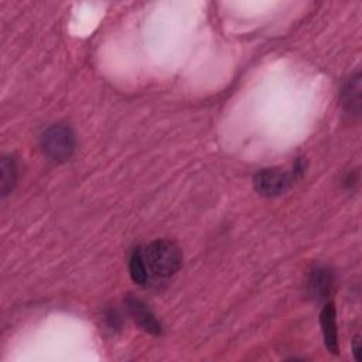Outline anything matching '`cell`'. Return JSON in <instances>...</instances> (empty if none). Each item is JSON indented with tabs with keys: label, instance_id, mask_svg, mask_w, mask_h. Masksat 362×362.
Masks as SVG:
<instances>
[{
	"label": "cell",
	"instance_id": "obj_1",
	"mask_svg": "<svg viewBox=\"0 0 362 362\" xmlns=\"http://www.w3.org/2000/svg\"><path fill=\"white\" fill-rule=\"evenodd\" d=\"M181 266V252L170 240H154L136 247L129 260V272L134 283L156 287L170 279Z\"/></svg>",
	"mask_w": 362,
	"mask_h": 362
},
{
	"label": "cell",
	"instance_id": "obj_2",
	"mask_svg": "<svg viewBox=\"0 0 362 362\" xmlns=\"http://www.w3.org/2000/svg\"><path fill=\"white\" fill-rule=\"evenodd\" d=\"M41 150L55 163L66 161L75 150L74 132L64 124H54L41 136Z\"/></svg>",
	"mask_w": 362,
	"mask_h": 362
},
{
	"label": "cell",
	"instance_id": "obj_3",
	"mask_svg": "<svg viewBox=\"0 0 362 362\" xmlns=\"http://www.w3.org/2000/svg\"><path fill=\"white\" fill-rule=\"evenodd\" d=\"M291 174L279 168H264L255 175L253 182L259 194L266 197H274L287 191L291 184Z\"/></svg>",
	"mask_w": 362,
	"mask_h": 362
},
{
	"label": "cell",
	"instance_id": "obj_4",
	"mask_svg": "<svg viewBox=\"0 0 362 362\" xmlns=\"http://www.w3.org/2000/svg\"><path fill=\"white\" fill-rule=\"evenodd\" d=\"M126 307L129 314L133 317V320L147 332L153 335L161 334V324L154 317V314L147 308L144 303H141L136 297H127L126 298Z\"/></svg>",
	"mask_w": 362,
	"mask_h": 362
},
{
	"label": "cell",
	"instance_id": "obj_5",
	"mask_svg": "<svg viewBox=\"0 0 362 362\" xmlns=\"http://www.w3.org/2000/svg\"><path fill=\"white\" fill-rule=\"evenodd\" d=\"M335 305L334 303H327L321 311L320 322L322 328L325 348L337 355L338 354V331H337V318H335Z\"/></svg>",
	"mask_w": 362,
	"mask_h": 362
},
{
	"label": "cell",
	"instance_id": "obj_6",
	"mask_svg": "<svg viewBox=\"0 0 362 362\" xmlns=\"http://www.w3.org/2000/svg\"><path fill=\"white\" fill-rule=\"evenodd\" d=\"M332 286V273L328 269L317 267L308 279V293L314 300H322L328 296Z\"/></svg>",
	"mask_w": 362,
	"mask_h": 362
},
{
	"label": "cell",
	"instance_id": "obj_7",
	"mask_svg": "<svg viewBox=\"0 0 362 362\" xmlns=\"http://www.w3.org/2000/svg\"><path fill=\"white\" fill-rule=\"evenodd\" d=\"M341 103L346 112L358 115L361 107V75L352 76L341 90Z\"/></svg>",
	"mask_w": 362,
	"mask_h": 362
},
{
	"label": "cell",
	"instance_id": "obj_8",
	"mask_svg": "<svg viewBox=\"0 0 362 362\" xmlns=\"http://www.w3.org/2000/svg\"><path fill=\"white\" fill-rule=\"evenodd\" d=\"M17 180V168L11 157L1 158V194H8Z\"/></svg>",
	"mask_w": 362,
	"mask_h": 362
},
{
	"label": "cell",
	"instance_id": "obj_9",
	"mask_svg": "<svg viewBox=\"0 0 362 362\" xmlns=\"http://www.w3.org/2000/svg\"><path fill=\"white\" fill-rule=\"evenodd\" d=\"M352 351H354V358H355V361H361V351H362V346H361V338H359V335H356V337L354 338Z\"/></svg>",
	"mask_w": 362,
	"mask_h": 362
}]
</instances>
